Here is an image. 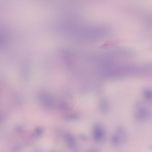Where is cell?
Segmentation results:
<instances>
[{"mask_svg":"<svg viewBox=\"0 0 152 152\" xmlns=\"http://www.w3.org/2000/svg\"><path fill=\"white\" fill-rule=\"evenodd\" d=\"M92 136L94 140L97 142H103L105 140L106 134L105 130L101 125L96 124L94 125Z\"/></svg>","mask_w":152,"mask_h":152,"instance_id":"6da1fadb","label":"cell"},{"mask_svg":"<svg viewBox=\"0 0 152 152\" xmlns=\"http://www.w3.org/2000/svg\"><path fill=\"white\" fill-rule=\"evenodd\" d=\"M65 139L69 147L74 149L77 146V142L75 137L71 134H67L65 136Z\"/></svg>","mask_w":152,"mask_h":152,"instance_id":"7a4b0ae2","label":"cell"},{"mask_svg":"<svg viewBox=\"0 0 152 152\" xmlns=\"http://www.w3.org/2000/svg\"><path fill=\"white\" fill-rule=\"evenodd\" d=\"M87 152H99L97 149L95 148H90L88 151Z\"/></svg>","mask_w":152,"mask_h":152,"instance_id":"3957f363","label":"cell"},{"mask_svg":"<svg viewBox=\"0 0 152 152\" xmlns=\"http://www.w3.org/2000/svg\"><path fill=\"white\" fill-rule=\"evenodd\" d=\"M81 138L82 139V140H86V136L85 135H81Z\"/></svg>","mask_w":152,"mask_h":152,"instance_id":"277c9868","label":"cell"}]
</instances>
